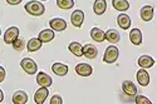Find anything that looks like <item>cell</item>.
I'll return each instance as SVG.
<instances>
[{"instance_id": "5b68a950", "label": "cell", "mask_w": 157, "mask_h": 104, "mask_svg": "<svg viewBox=\"0 0 157 104\" xmlns=\"http://www.w3.org/2000/svg\"><path fill=\"white\" fill-rule=\"evenodd\" d=\"M48 94H49L48 88H47V87H40V88H39L36 92H35V94H34V102H35L36 104H43V103L45 102Z\"/></svg>"}, {"instance_id": "9a60e30c", "label": "cell", "mask_w": 157, "mask_h": 104, "mask_svg": "<svg viewBox=\"0 0 157 104\" xmlns=\"http://www.w3.org/2000/svg\"><path fill=\"white\" fill-rule=\"evenodd\" d=\"M28 102V95L24 90H17L13 95V103L14 104H25Z\"/></svg>"}, {"instance_id": "836d02e7", "label": "cell", "mask_w": 157, "mask_h": 104, "mask_svg": "<svg viewBox=\"0 0 157 104\" xmlns=\"http://www.w3.org/2000/svg\"><path fill=\"white\" fill-rule=\"evenodd\" d=\"M43 2H47V0H43Z\"/></svg>"}, {"instance_id": "ffe728a7", "label": "cell", "mask_w": 157, "mask_h": 104, "mask_svg": "<svg viewBox=\"0 0 157 104\" xmlns=\"http://www.w3.org/2000/svg\"><path fill=\"white\" fill-rule=\"evenodd\" d=\"M52 70H53L54 74H57L59 76H64L68 73V67L62 63H54L53 65H52Z\"/></svg>"}, {"instance_id": "3957f363", "label": "cell", "mask_w": 157, "mask_h": 104, "mask_svg": "<svg viewBox=\"0 0 157 104\" xmlns=\"http://www.w3.org/2000/svg\"><path fill=\"white\" fill-rule=\"evenodd\" d=\"M20 67L24 69V72L27 73V74H35L36 70H38V65H36V63L30 59V58H24L21 61H20Z\"/></svg>"}, {"instance_id": "52a82bcc", "label": "cell", "mask_w": 157, "mask_h": 104, "mask_svg": "<svg viewBox=\"0 0 157 104\" xmlns=\"http://www.w3.org/2000/svg\"><path fill=\"white\" fill-rule=\"evenodd\" d=\"M49 25H50L52 30H56V32H63V30H65V28H67V23H65V20L62 18L52 19L49 21Z\"/></svg>"}, {"instance_id": "f546056e", "label": "cell", "mask_w": 157, "mask_h": 104, "mask_svg": "<svg viewBox=\"0 0 157 104\" xmlns=\"http://www.w3.org/2000/svg\"><path fill=\"white\" fill-rule=\"evenodd\" d=\"M5 75H6L5 69H4L3 67H0V83H2V82L5 79Z\"/></svg>"}, {"instance_id": "6da1fadb", "label": "cell", "mask_w": 157, "mask_h": 104, "mask_svg": "<svg viewBox=\"0 0 157 104\" xmlns=\"http://www.w3.org/2000/svg\"><path fill=\"white\" fill-rule=\"evenodd\" d=\"M25 10H27L28 14L33 15V17H40L44 14L45 8L40 2H35V0H32V2H28L25 4Z\"/></svg>"}, {"instance_id": "5bb4252c", "label": "cell", "mask_w": 157, "mask_h": 104, "mask_svg": "<svg viewBox=\"0 0 157 104\" xmlns=\"http://www.w3.org/2000/svg\"><path fill=\"white\" fill-rule=\"evenodd\" d=\"M104 38H106V40H108V42L112 43V44L118 43V42H120V39H121L120 33L117 32V30H114V29H109V30H107L106 33H104Z\"/></svg>"}, {"instance_id": "484cf974", "label": "cell", "mask_w": 157, "mask_h": 104, "mask_svg": "<svg viewBox=\"0 0 157 104\" xmlns=\"http://www.w3.org/2000/svg\"><path fill=\"white\" fill-rule=\"evenodd\" d=\"M57 5L63 10H68L74 6V0H57Z\"/></svg>"}, {"instance_id": "7c38bea8", "label": "cell", "mask_w": 157, "mask_h": 104, "mask_svg": "<svg viewBox=\"0 0 157 104\" xmlns=\"http://www.w3.org/2000/svg\"><path fill=\"white\" fill-rule=\"evenodd\" d=\"M137 82L142 87L148 85V83H150V74L147 73V70H145V69L142 68V69H140L137 72Z\"/></svg>"}, {"instance_id": "603a6c76", "label": "cell", "mask_w": 157, "mask_h": 104, "mask_svg": "<svg viewBox=\"0 0 157 104\" xmlns=\"http://www.w3.org/2000/svg\"><path fill=\"white\" fill-rule=\"evenodd\" d=\"M42 48V42L39 40V38H32L27 44L28 51H36Z\"/></svg>"}, {"instance_id": "ba28073f", "label": "cell", "mask_w": 157, "mask_h": 104, "mask_svg": "<svg viewBox=\"0 0 157 104\" xmlns=\"http://www.w3.org/2000/svg\"><path fill=\"white\" fill-rule=\"evenodd\" d=\"M82 51H83V55L87 59H94L98 55V49L93 44H86L82 48Z\"/></svg>"}, {"instance_id": "f1b7e54d", "label": "cell", "mask_w": 157, "mask_h": 104, "mask_svg": "<svg viewBox=\"0 0 157 104\" xmlns=\"http://www.w3.org/2000/svg\"><path fill=\"white\" fill-rule=\"evenodd\" d=\"M50 104H63V100L59 95H54V97H52L50 99Z\"/></svg>"}, {"instance_id": "4316f807", "label": "cell", "mask_w": 157, "mask_h": 104, "mask_svg": "<svg viewBox=\"0 0 157 104\" xmlns=\"http://www.w3.org/2000/svg\"><path fill=\"white\" fill-rule=\"evenodd\" d=\"M11 45H13V48H14V50H18V51H20V50H23L24 49V46H25V43H24V39H20V38H17L14 42L11 43Z\"/></svg>"}, {"instance_id": "e0dca14e", "label": "cell", "mask_w": 157, "mask_h": 104, "mask_svg": "<svg viewBox=\"0 0 157 104\" xmlns=\"http://www.w3.org/2000/svg\"><path fill=\"white\" fill-rule=\"evenodd\" d=\"M107 10V2L106 0H96L93 4V11L97 15L104 14V11Z\"/></svg>"}, {"instance_id": "30bf717a", "label": "cell", "mask_w": 157, "mask_h": 104, "mask_svg": "<svg viewBox=\"0 0 157 104\" xmlns=\"http://www.w3.org/2000/svg\"><path fill=\"white\" fill-rule=\"evenodd\" d=\"M122 90L124 92V94H127L129 97H133L137 94V87L131 80H124L122 83Z\"/></svg>"}, {"instance_id": "d6986e66", "label": "cell", "mask_w": 157, "mask_h": 104, "mask_svg": "<svg viewBox=\"0 0 157 104\" xmlns=\"http://www.w3.org/2000/svg\"><path fill=\"white\" fill-rule=\"evenodd\" d=\"M117 23H118L121 29L127 30L131 27V18L127 14H120L118 17H117Z\"/></svg>"}, {"instance_id": "ac0fdd59", "label": "cell", "mask_w": 157, "mask_h": 104, "mask_svg": "<svg viewBox=\"0 0 157 104\" xmlns=\"http://www.w3.org/2000/svg\"><path fill=\"white\" fill-rule=\"evenodd\" d=\"M129 40L132 42V44L135 45H140L142 43V33L140 29L135 28L129 32Z\"/></svg>"}, {"instance_id": "7a4b0ae2", "label": "cell", "mask_w": 157, "mask_h": 104, "mask_svg": "<svg viewBox=\"0 0 157 104\" xmlns=\"http://www.w3.org/2000/svg\"><path fill=\"white\" fill-rule=\"evenodd\" d=\"M118 55H120L118 48L114 46V45H111V46H108L106 49V51H104L103 61L107 63V64H112V63H114L117 59H118Z\"/></svg>"}, {"instance_id": "9c48e42d", "label": "cell", "mask_w": 157, "mask_h": 104, "mask_svg": "<svg viewBox=\"0 0 157 104\" xmlns=\"http://www.w3.org/2000/svg\"><path fill=\"white\" fill-rule=\"evenodd\" d=\"M92 72H93L92 67L87 63H81L75 67V73L78 75H81V76H89L90 74H92Z\"/></svg>"}, {"instance_id": "83f0119b", "label": "cell", "mask_w": 157, "mask_h": 104, "mask_svg": "<svg viewBox=\"0 0 157 104\" xmlns=\"http://www.w3.org/2000/svg\"><path fill=\"white\" fill-rule=\"evenodd\" d=\"M135 102H136V104H151V103H152L148 98L143 97V95H137Z\"/></svg>"}, {"instance_id": "4fadbf2b", "label": "cell", "mask_w": 157, "mask_h": 104, "mask_svg": "<svg viewBox=\"0 0 157 104\" xmlns=\"http://www.w3.org/2000/svg\"><path fill=\"white\" fill-rule=\"evenodd\" d=\"M39 40L42 43H49L50 40H53L54 39V30L52 29H44L39 33Z\"/></svg>"}, {"instance_id": "4dcf8cb0", "label": "cell", "mask_w": 157, "mask_h": 104, "mask_svg": "<svg viewBox=\"0 0 157 104\" xmlns=\"http://www.w3.org/2000/svg\"><path fill=\"white\" fill-rule=\"evenodd\" d=\"M6 3L10 5H18L21 3V0H6Z\"/></svg>"}, {"instance_id": "1f68e13d", "label": "cell", "mask_w": 157, "mask_h": 104, "mask_svg": "<svg viewBox=\"0 0 157 104\" xmlns=\"http://www.w3.org/2000/svg\"><path fill=\"white\" fill-rule=\"evenodd\" d=\"M4 100V93L2 92V89H0V103H2Z\"/></svg>"}, {"instance_id": "cb8c5ba5", "label": "cell", "mask_w": 157, "mask_h": 104, "mask_svg": "<svg viewBox=\"0 0 157 104\" xmlns=\"http://www.w3.org/2000/svg\"><path fill=\"white\" fill-rule=\"evenodd\" d=\"M82 45L81 43H78V42H72L68 46V49L71 50V53L74 54L75 57H82L83 55V51H82Z\"/></svg>"}, {"instance_id": "8fae6325", "label": "cell", "mask_w": 157, "mask_h": 104, "mask_svg": "<svg viewBox=\"0 0 157 104\" xmlns=\"http://www.w3.org/2000/svg\"><path fill=\"white\" fill-rule=\"evenodd\" d=\"M36 83L40 85V87H50L52 85V78L47 74V73H44V72H40V73H38V75H36Z\"/></svg>"}, {"instance_id": "7402d4cb", "label": "cell", "mask_w": 157, "mask_h": 104, "mask_svg": "<svg viewBox=\"0 0 157 104\" xmlns=\"http://www.w3.org/2000/svg\"><path fill=\"white\" fill-rule=\"evenodd\" d=\"M90 38L93 39L94 42H98V43H102L104 39V32L101 30L99 28H93L92 30H90Z\"/></svg>"}, {"instance_id": "d4e9b609", "label": "cell", "mask_w": 157, "mask_h": 104, "mask_svg": "<svg viewBox=\"0 0 157 104\" xmlns=\"http://www.w3.org/2000/svg\"><path fill=\"white\" fill-rule=\"evenodd\" d=\"M112 5L116 10H120V11H126L129 8V3L127 0H112Z\"/></svg>"}, {"instance_id": "2e32d148", "label": "cell", "mask_w": 157, "mask_h": 104, "mask_svg": "<svg viewBox=\"0 0 157 104\" xmlns=\"http://www.w3.org/2000/svg\"><path fill=\"white\" fill-rule=\"evenodd\" d=\"M153 18V8L151 5H145L141 9V19L143 21H150Z\"/></svg>"}, {"instance_id": "277c9868", "label": "cell", "mask_w": 157, "mask_h": 104, "mask_svg": "<svg viewBox=\"0 0 157 104\" xmlns=\"http://www.w3.org/2000/svg\"><path fill=\"white\" fill-rule=\"evenodd\" d=\"M18 36H19V29L17 27H10L4 34V42L5 44H11Z\"/></svg>"}, {"instance_id": "44dd1931", "label": "cell", "mask_w": 157, "mask_h": 104, "mask_svg": "<svg viewBox=\"0 0 157 104\" xmlns=\"http://www.w3.org/2000/svg\"><path fill=\"white\" fill-rule=\"evenodd\" d=\"M138 65L141 68H143V69H148V68L155 65V60L148 55H142L138 59Z\"/></svg>"}, {"instance_id": "8992f818", "label": "cell", "mask_w": 157, "mask_h": 104, "mask_svg": "<svg viewBox=\"0 0 157 104\" xmlns=\"http://www.w3.org/2000/svg\"><path fill=\"white\" fill-rule=\"evenodd\" d=\"M71 20L75 28H81L84 20V13L82 10H74L71 15Z\"/></svg>"}, {"instance_id": "d6a6232c", "label": "cell", "mask_w": 157, "mask_h": 104, "mask_svg": "<svg viewBox=\"0 0 157 104\" xmlns=\"http://www.w3.org/2000/svg\"><path fill=\"white\" fill-rule=\"evenodd\" d=\"M0 35H2V30H0Z\"/></svg>"}]
</instances>
